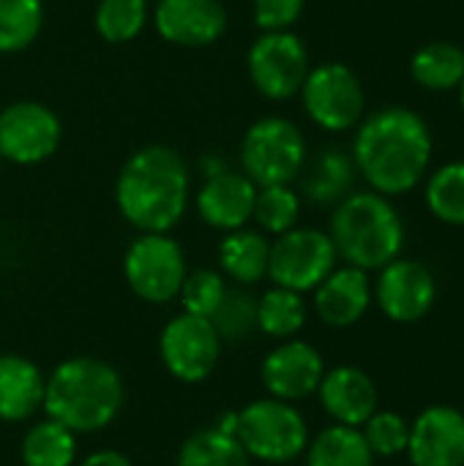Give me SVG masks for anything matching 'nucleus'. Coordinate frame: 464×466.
Listing matches in <instances>:
<instances>
[{
    "label": "nucleus",
    "mask_w": 464,
    "mask_h": 466,
    "mask_svg": "<svg viewBox=\"0 0 464 466\" xmlns=\"http://www.w3.org/2000/svg\"><path fill=\"white\" fill-rule=\"evenodd\" d=\"M120 216L139 232H170L186 213L189 169L183 158L164 145L137 150L115 183Z\"/></svg>",
    "instance_id": "obj_2"
},
{
    "label": "nucleus",
    "mask_w": 464,
    "mask_h": 466,
    "mask_svg": "<svg viewBox=\"0 0 464 466\" xmlns=\"http://www.w3.org/2000/svg\"><path fill=\"white\" fill-rule=\"evenodd\" d=\"M301 96L306 115L323 131H350L364 120L366 112L364 85L345 63H320L309 68Z\"/></svg>",
    "instance_id": "obj_7"
},
{
    "label": "nucleus",
    "mask_w": 464,
    "mask_h": 466,
    "mask_svg": "<svg viewBox=\"0 0 464 466\" xmlns=\"http://www.w3.org/2000/svg\"><path fill=\"white\" fill-rule=\"evenodd\" d=\"M211 322L222 341H238L257 328V300L249 298L246 292L227 289V295H224L222 306L216 309V314L211 317Z\"/></svg>",
    "instance_id": "obj_33"
},
{
    "label": "nucleus",
    "mask_w": 464,
    "mask_h": 466,
    "mask_svg": "<svg viewBox=\"0 0 464 466\" xmlns=\"http://www.w3.org/2000/svg\"><path fill=\"white\" fill-rule=\"evenodd\" d=\"M123 399V380L107 360L71 358L46 377L41 410L68 431L90 434L118 418Z\"/></svg>",
    "instance_id": "obj_3"
},
{
    "label": "nucleus",
    "mask_w": 464,
    "mask_h": 466,
    "mask_svg": "<svg viewBox=\"0 0 464 466\" xmlns=\"http://www.w3.org/2000/svg\"><path fill=\"white\" fill-rule=\"evenodd\" d=\"M457 98H459V106H462V112H464V79H462V85L457 87Z\"/></svg>",
    "instance_id": "obj_38"
},
{
    "label": "nucleus",
    "mask_w": 464,
    "mask_h": 466,
    "mask_svg": "<svg viewBox=\"0 0 464 466\" xmlns=\"http://www.w3.org/2000/svg\"><path fill=\"white\" fill-rule=\"evenodd\" d=\"M254 197L257 186L246 175L222 169L205 177L197 194V213L213 229H243V224L254 213Z\"/></svg>",
    "instance_id": "obj_19"
},
{
    "label": "nucleus",
    "mask_w": 464,
    "mask_h": 466,
    "mask_svg": "<svg viewBox=\"0 0 464 466\" xmlns=\"http://www.w3.org/2000/svg\"><path fill=\"white\" fill-rule=\"evenodd\" d=\"M216 429L224 431V434H230V437H238V412H227L224 418H219Z\"/></svg>",
    "instance_id": "obj_37"
},
{
    "label": "nucleus",
    "mask_w": 464,
    "mask_h": 466,
    "mask_svg": "<svg viewBox=\"0 0 464 466\" xmlns=\"http://www.w3.org/2000/svg\"><path fill=\"white\" fill-rule=\"evenodd\" d=\"M148 0H101L96 8V33L107 44H126L142 33Z\"/></svg>",
    "instance_id": "obj_29"
},
{
    "label": "nucleus",
    "mask_w": 464,
    "mask_h": 466,
    "mask_svg": "<svg viewBox=\"0 0 464 466\" xmlns=\"http://www.w3.org/2000/svg\"><path fill=\"white\" fill-rule=\"evenodd\" d=\"M323 374H325V360L320 350L298 339H287L279 347H273L260 366V380L271 393V399L290 401V404L317 393Z\"/></svg>",
    "instance_id": "obj_14"
},
{
    "label": "nucleus",
    "mask_w": 464,
    "mask_h": 466,
    "mask_svg": "<svg viewBox=\"0 0 464 466\" xmlns=\"http://www.w3.org/2000/svg\"><path fill=\"white\" fill-rule=\"evenodd\" d=\"M79 466H131V461L118 451H98V453H90Z\"/></svg>",
    "instance_id": "obj_36"
},
{
    "label": "nucleus",
    "mask_w": 464,
    "mask_h": 466,
    "mask_svg": "<svg viewBox=\"0 0 464 466\" xmlns=\"http://www.w3.org/2000/svg\"><path fill=\"white\" fill-rule=\"evenodd\" d=\"M438 300V279L435 273L418 262L397 257L386 268L377 270V281L372 284V303L397 325H413L429 317Z\"/></svg>",
    "instance_id": "obj_12"
},
{
    "label": "nucleus",
    "mask_w": 464,
    "mask_h": 466,
    "mask_svg": "<svg viewBox=\"0 0 464 466\" xmlns=\"http://www.w3.org/2000/svg\"><path fill=\"white\" fill-rule=\"evenodd\" d=\"M432 156L429 123L410 106H380L356 126L353 164L383 197H402L424 183Z\"/></svg>",
    "instance_id": "obj_1"
},
{
    "label": "nucleus",
    "mask_w": 464,
    "mask_h": 466,
    "mask_svg": "<svg viewBox=\"0 0 464 466\" xmlns=\"http://www.w3.org/2000/svg\"><path fill=\"white\" fill-rule=\"evenodd\" d=\"M60 145L57 115L38 101H16L0 112V156L30 167L46 161Z\"/></svg>",
    "instance_id": "obj_13"
},
{
    "label": "nucleus",
    "mask_w": 464,
    "mask_h": 466,
    "mask_svg": "<svg viewBox=\"0 0 464 466\" xmlns=\"http://www.w3.org/2000/svg\"><path fill=\"white\" fill-rule=\"evenodd\" d=\"M309 74V52L293 30L263 33L249 49V76L254 87L271 98L284 101L301 93Z\"/></svg>",
    "instance_id": "obj_11"
},
{
    "label": "nucleus",
    "mask_w": 464,
    "mask_h": 466,
    "mask_svg": "<svg viewBox=\"0 0 464 466\" xmlns=\"http://www.w3.org/2000/svg\"><path fill=\"white\" fill-rule=\"evenodd\" d=\"M126 284L145 303H170L186 279V259L167 232H142L123 257Z\"/></svg>",
    "instance_id": "obj_9"
},
{
    "label": "nucleus",
    "mask_w": 464,
    "mask_h": 466,
    "mask_svg": "<svg viewBox=\"0 0 464 466\" xmlns=\"http://www.w3.org/2000/svg\"><path fill=\"white\" fill-rule=\"evenodd\" d=\"M317 396L334 423L353 429H361L380 407L375 380L358 366H336L331 371L325 369Z\"/></svg>",
    "instance_id": "obj_17"
},
{
    "label": "nucleus",
    "mask_w": 464,
    "mask_h": 466,
    "mask_svg": "<svg viewBox=\"0 0 464 466\" xmlns=\"http://www.w3.org/2000/svg\"><path fill=\"white\" fill-rule=\"evenodd\" d=\"M241 161L257 188L290 186L306 164V139L293 120L263 117L243 134Z\"/></svg>",
    "instance_id": "obj_6"
},
{
    "label": "nucleus",
    "mask_w": 464,
    "mask_h": 466,
    "mask_svg": "<svg viewBox=\"0 0 464 466\" xmlns=\"http://www.w3.org/2000/svg\"><path fill=\"white\" fill-rule=\"evenodd\" d=\"M424 199L440 224L464 227V158L449 161L427 175Z\"/></svg>",
    "instance_id": "obj_25"
},
{
    "label": "nucleus",
    "mask_w": 464,
    "mask_h": 466,
    "mask_svg": "<svg viewBox=\"0 0 464 466\" xmlns=\"http://www.w3.org/2000/svg\"><path fill=\"white\" fill-rule=\"evenodd\" d=\"M44 374L22 355H0V420L22 423L44 404Z\"/></svg>",
    "instance_id": "obj_20"
},
{
    "label": "nucleus",
    "mask_w": 464,
    "mask_h": 466,
    "mask_svg": "<svg viewBox=\"0 0 464 466\" xmlns=\"http://www.w3.org/2000/svg\"><path fill=\"white\" fill-rule=\"evenodd\" d=\"M159 355L164 369L178 382L197 385L216 371L222 358V339L211 319L183 311L164 325Z\"/></svg>",
    "instance_id": "obj_10"
},
{
    "label": "nucleus",
    "mask_w": 464,
    "mask_h": 466,
    "mask_svg": "<svg viewBox=\"0 0 464 466\" xmlns=\"http://www.w3.org/2000/svg\"><path fill=\"white\" fill-rule=\"evenodd\" d=\"M306 325V300L301 292L273 287L257 300V328L271 339H293Z\"/></svg>",
    "instance_id": "obj_24"
},
{
    "label": "nucleus",
    "mask_w": 464,
    "mask_h": 466,
    "mask_svg": "<svg viewBox=\"0 0 464 466\" xmlns=\"http://www.w3.org/2000/svg\"><path fill=\"white\" fill-rule=\"evenodd\" d=\"M44 25L41 0H0V52L27 49Z\"/></svg>",
    "instance_id": "obj_28"
},
{
    "label": "nucleus",
    "mask_w": 464,
    "mask_h": 466,
    "mask_svg": "<svg viewBox=\"0 0 464 466\" xmlns=\"http://www.w3.org/2000/svg\"><path fill=\"white\" fill-rule=\"evenodd\" d=\"M77 459V437L57 420H41L22 440L25 466H71Z\"/></svg>",
    "instance_id": "obj_26"
},
{
    "label": "nucleus",
    "mask_w": 464,
    "mask_h": 466,
    "mask_svg": "<svg viewBox=\"0 0 464 466\" xmlns=\"http://www.w3.org/2000/svg\"><path fill=\"white\" fill-rule=\"evenodd\" d=\"M175 466H249V453L238 442L219 431L216 426L194 431L178 451Z\"/></svg>",
    "instance_id": "obj_27"
},
{
    "label": "nucleus",
    "mask_w": 464,
    "mask_h": 466,
    "mask_svg": "<svg viewBox=\"0 0 464 466\" xmlns=\"http://www.w3.org/2000/svg\"><path fill=\"white\" fill-rule=\"evenodd\" d=\"M306 0H254V22L263 33L290 30L301 14Z\"/></svg>",
    "instance_id": "obj_35"
},
{
    "label": "nucleus",
    "mask_w": 464,
    "mask_h": 466,
    "mask_svg": "<svg viewBox=\"0 0 464 466\" xmlns=\"http://www.w3.org/2000/svg\"><path fill=\"white\" fill-rule=\"evenodd\" d=\"M350 175H353V164L345 156H339V150H328L317 161L314 177L306 183V191L317 202H336L345 197L350 186Z\"/></svg>",
    "instance_id": "obj_34"
},
{
    "label": "nucleus",
    "mask_w": 464,
    "mask_h": 466,
    "mask_svg": "<svg viewBox=\"0 0 464 466\" xmlns=\"http://www.w3.org/2000/svg\"><path fill=\"white\" fill-rule=\"evenodd\" d=\"M306 466H375V453L369 451L361 429L328 426L306 445Z\"/></svg>",
    "instance_id": "obj_23"
},
{
    "label": "nucleus",
    "mask_w": 464,
    "mask_h": 466,
    "mask_svg": "<svg viewBox=\"0 0 464 466\" xmlns=\"http://www.w3.org/2000/svg\"><path fill=\"white\" fill-rule=\"evenodd\" d=\"M372 306L369 273L353 265L334 268L314 287V311L328 328H353Z\"/></svg>",
    "instance_id": "obj_18"
},
{
    "label": "nucleus",
    "mask_w": 464,
    "mask_h": 466,
    "mask_svg": "<svg viewBox=\"0 0 464 466\" xmlns=\"http://www.w3.org/2000/svg\"><path fill=\"white\" fill-rule=\"evenodd\" d=\"M361 434L375 453V459H397L407 451L410 440V420L391 410H377L364 426Z\"/></svg>",
    "instance_id": "obj_31"
},
{
    "label": "nucleus",
    "mask_w": 464,
    "mask_h": 466,
    "mask_svg": "<svg viewBox=\"0 0 464 466\" xmlns=\"http://www.w3.org/2000/svg\"><path fill=\"white\" fill-rule=\"evenodd\" d=\"M156 30L180 46H211L227 30V11L219 0H159Z\"/></svg>",
    "instance_id": "obj_16"
},
{
    "label": "nucleus",
    "mask_w": 464,
    "mask_h": 466,
    "mask_svg": "<svg viewBox=\"0 0 464 466\" xmlns=\"http://www.w3.org/2000/svg\"><path fill=\"white\" fill-rule=\"evenodd\" d=\"M410 466H464V412L432 404L410 423L405 451Z\"/></svg>",
    "instance_id": "obj_15"
},
{
    "label": "nucleus",
    "mask_w": 464,
    "mask_h": 466,
    "mask_svg": "<svg viewBox=\"0 0 464 466\" xmlns=\"http://www.w3.org/2000/svg\"><path fill=\"white\" fill-rule=\"evenodd\" d=\"M224 295H227V281H224L222 273H216L211 268L186 273L183 287L178 292L183 311L194 314V317H205V319H211L216 314V309L222 306Z\"/></svg>",
    "instance_id": "obj_32"
},
{
    "label": "nucleus",
    "mask_w": 464,
    "mask_h": 466,
    "mask_svg": "<svg viewBox=\"0 0 464 466\" xmlns=\"http://www.w3.org/2000/svg\"><path fill=\"white\" fill-rule=\"evenodd\" d=\"M410 76L429 93H451L464 79V49L454 41L421 44L410 57Z\"/></svg>",
    "instance_id": "obj_21"
},
{
    "label": "nucleus",
    "mask_w": 464,
    "mask_h": 466,
    "mask_svg": "<svg viewBox=\"0 0 464 466\" xmlns=\"http://www.w3.org/2000/svg\"><path fill=\"white\" fill-rule=\"evenodd\" d=\"M271 243L252 229H232L219 246V265L224 276L238 284H257L268 276Z\"/></svg>",
    "instance_id": "obj_22"
},
{
    "label": "nucleus",
    "mask_w": 464,
    "mask_h": 466,
    "mask_svg": "<svg viewBox=\"0 0 464 466\" xmlns=\"http://www.w3.org/2000/svg\"><path fill=\"white\" fill-rule=\"evenodd\" d=\"M238 442L249 459L265 464H287L304 456L309 445V426L295 404L279 399H257L243 412H238Z\"/></svg>",
    "instance_id": "obj_5"
},
{
    "label": "nucleus",
    "mask_w": 464,
    "mask_h": 466,
    "mask_svg": "<svg viewBox=\"0 0 464 466\" xmlns=\"http://www.w3.org/2000/svg\"><path fill=\"white\" fill-rule=\"evenodd\" d=\"M336 248L328 232L312 227H293L276 235L268 254V279L273 287L293 292H314V287L336 268Z\"/></svg>",
    "instance_id": "obj_8"
},
{
    "label": "nucleus",
    "mask_w": 464,
    "mask_h": 466,
    "mask_svg": "<svg viewBox=\"0 0 464 466\" xmlns=\"http://www.w3.org/2000/svg\"><path fill=\"white\" fill-rule=\"evenodd\" d=\"M0 164H3V156H0Z\"/></svg>",
    "instance_id": "obj_39"
},
{
    "label": "nucleus",
    "mask_w": 464,
    "mask_h": 466,
    "mask_svg": "<svg viewBox=\"0 0 464 466\" xmlns=\"http://www.w3.org/2000/svg\"><path fill=\"white\" fill-rule=\"evenodd\" d=\"M336 254L361 270H380L405 248V221L394 202L377 191H358L339 199L331 216Z\"/></svg>",
    "instance_id": "obj_4"
},
{
    "label": "nucleus",
    "mask_w": 464,
    "mask_h": 466,
    "mask_svg": "<svg viewBox=\"0 0 464 466\" xmlns=\"http://www.w3.org/2000/svg\"><path fill=\"white\" fill-rule=\"evenodd\" d=\"M462 49H464V44H462Z\"/></svg>",
    "instance_id": "obj_40"
},
{
    "label": "nucleus",
    "mask_w": 464,
    "mask_h": 466,
    "mask_svg": "<svg viewBox=\"0 0 464 466\" xmlns=\"http://www.w3.org/2000/svg\"><path fill=\"white\" fill-rule=\"evenodd\" d=\"M301 199L290 186H263L254 197L252 218L271 235H284L298 224Z\"/></svg>",
    "instance_id": "obj_30"
}]
</instances>
